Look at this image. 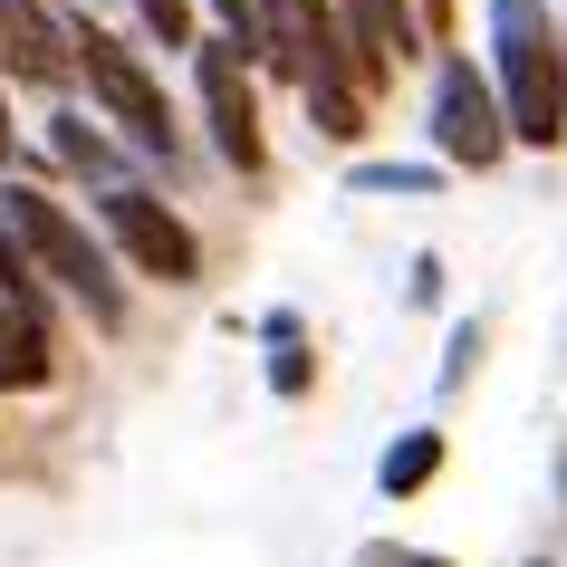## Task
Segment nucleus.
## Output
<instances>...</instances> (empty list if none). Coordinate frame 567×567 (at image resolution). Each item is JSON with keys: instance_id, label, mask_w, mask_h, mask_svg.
<instances>
[{"instance_id": "11", "label": "nucleus", "mask_w": 567, "mask_h": 567, "mask_svg": "<svg viewBox=\"0 0 567 567\" xmlns=\"http://www.w3.org/2000/svg\"><path fill=\"white\" fill-rule=\"evenodd\" d=\"M433 472H443V433H404V443L385 452V472H375V481H385V501H414Z\"/></svg>"}, {"instance_id": "9", "label": "nucleus", "mask_w": 567, "mask_h": 567, "mask_svg": "<svg viewBox=\"0 0 567 567\" xmlns=\"http://www.w3.org/2000/svg\"><path fill=\"white\" fill-rule=\"evenodd\" d=\"M49 164H68V174H87L96 193H106V183H125V154L106 145V135H96L87 116H49Z\"/></svg>"}, {"instance_id": "4", "label": "nucleus", "mask_w": 567, "mask_h": 567, "mask_svg": "<svg viewBox=\"0 0 567 567\" xmlns=\"http://www.w3.org/2000/svg\"><path fill=\"white\" fill-rule=\"evenodd\" d=\"M96 231L116 240L145 279H164V289H193V279H203V240L183 231V212L154 203L145 183H106V193H96Z\"/></svg>"}, {"instance_id": "13", "label": "nucleus", "mask_w": 567, "mask_h": 567, "mask_svg": "<svg viewBox=\"0 0 567 567\" xmlns=\"http://www.w3.org/2000/svg\"><path fill=\"white\" fill-rule=\"evenodd\" d=\"M357 193H433V164H357Z\"/></svg>"}, {"instance_id": "8", "label": "nucleus", "mask_w": 567, "mask_h": 567, "mask_svg": "<svg viewBox=\"0 0 567 567\" xmlns=\"http://www.w3.org/2000/svg\"><path fill=\"white\" fill-rule=\"evenodd\" d=\"M49 375H59V328H39L0 299V394H39Z\"/></svg>"}, {"instance_id": "3", "label": "nucleus", "mask_w": 567, "mask_h": 567, "mask_svg": "<svg viewBox=\"0 0 567 567\" xmlns=\"http://www.w3.org/2000/svg\"><path fill=\"white\" fill-rule=\"evenodd\" d=\"M68 59H78V78L96 87V106H106V125H116L135 154H154V164H183V135H174V106H164V87H154V68L125 49L116 30H96V20H78L68 30Z\"/></svg>"}, {"instance_id": "10", "label": "nucleus", "mask_w": 567, "mask_h": 567, "mask_svg": "<svg viewBox=\"0 0 567 567\" xmlns=\"http://www.w3.org/2000/svg\"><path fill=\"white\" fill-rule=\"evenodd\" d=\"M0 299L20 308V318H39V328H59V299H49V279H39V260L10 240V221H0Z\"/></svg>"}, {"instance_id": "6", "label": "nucleus", "mask_w": 567, "mask_h": 567, "mask_svg": "<svg viewBox=\"0 0 567 567\" xmlns=\"http://www.w3.org/2000/svg\"><path fill=\"white\" fill-rule=\"evenodd\" d=\"M193 87H203L212 154H221L231 174H260L269 135H260V96H250V59H240L231 39H193Z\"/></svg>"}, {"instance_id": "17", "label": "nucleus", "mask_w": 567, "mask_h": 567, "mask_svg": "<svg viewBox=\"0 0 567 567\" xmlns=\"http://www.w3.org/2000/svg\"><path fill=\"white\" fill-rule=\"evenodd\" d=\"M558 39H567V10H558Z\"/></svg>"}, {"instance_id": "2", "label": "nucleus", "mask_w": 567, "mask_h": 567, "mask_svg": "<svg viewBox=\"0 0 567 567\" xmlns=\"http://www.w3.org/2000/svg\"><path fill=\"white\" fill-rule=\"evenodd\" d=\"M0 221H10V240L39 260V279H59L106 337L125 328V279H116V260H106V240H96L68 203H49L39 183H10V193H0Z\"/></svg>"}, {"instance_id": "15", "label": "nucleus", "mask_w": 567, "mask_h": 567, "mask_svg": "<svg viewBox=\"0 0 567 567\" xmlns=\"http://www.w3.org/2000/svg\"><path fill=\"white\" fill-rule=\"evenodd\" d=\"M0 164H20V135H10V78H0Z\"/></svg>"}, {"instance_id": "12", "label": "nucleus", "mask_w": 567, "mask_h": 567, "mask_svg": "<svg viewBox=\"0 0 567 567\" xmlns=\"http://www.w3.org/2000/svg\"><path fill=\"white\" fill-rule=\"evenodd\" d=\"M135 20H145L164 49H193V39H203V30H193V0H135Z\"/></svg>"}, {"instance_id": "14", "label": "nucleus", "mask_w": 567, "mask_h": 567, "mask_svg": "<svg viewBox=\"0 0 567 567\" xmlns=\"http://www.w3.org/2000/svg\"><path fill=\"white\" fill-rule=\"evenodd\" d=\"M269 347H279V337H269ZM269 385H279V394L308 385V357H299V347H279V357H269Z\"/></svg>"}, {"instance_id": "18", "label": "nucleus", "mask_w": 567, "mask_h": 567, "mask_svg": "<svg viewBox=\"0 0 567 567\" xmlns=\"http://www.w3.org/2000/svg\"><path fill=\"white\" fill-rule=\"evenodd\" d=\"M39 10H59V0H39Z\"/></svg>"}, {"instance_id": "16", "label": "nucleus", "mask_w": 567, "mask_h": 567, "mask_svg": "<svg viewBox=\"0 0 567 567\" xmlns=\"http://www.w3.org/2000/svg\"><path fill=\"white\" fill-rule=\"evenodd\" d=\"M404 567H443V558H404Z\"/></svg>"}, {"instance_id": "1", "label": "nucleus", "mask_w": 567, "mask_h": 567, "mask_svg": "<svg viewBox=\"0 0 567 567\" xmlns=\"http://www.w3.org/2000/svg\"><path fill=\"white\" fill-rule=\"evenodd\" d=\"M491 96L509 145H567V39L548 0H491Z\"/></svg>"}, {"instance_id": "7", "label": "nucleus", "mask_w": 567, "mask_h": 567, "mask_svg": "<svg viewBox=\"0 0 567 567\" xmlns=\"http://www.w3.org/2000/svg\"><path fill=\"white\" fill-rule=\"evenodd\" d=\"M68 30L59 10H39V0H0V78H30V87H59L68 78Z\"/></svg>"}, {"instance_id": "5", "label": "nucleus", "mask_w": 567, "mask_h": 567, "mask_svg": "<svg viewBox=\"0 0 567 567\" xmlns=\"http://www.w3.org/2000/svg\"><path fill=\"white\" fill-rule=\"evenodd\" d=\"M433 154L443 164H462V174H491L509 154V125H501V96H491V78H481L472 59H433Z\"/></svg>"}]
</instances>
